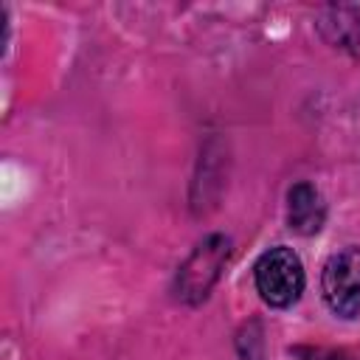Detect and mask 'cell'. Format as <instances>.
<instances>
[{
  "label": "cell",
  "instance_id": "7a4b0ae2",
  "mask_svg": "<svg viewBox=\"0 0 360 360\" xmlns=\"http://www.w3.org/2000/svg\"><path fill=\"white\" fill-rule=\"evenodd\" d=\"M228 256H231L228 236H222V233L205 236L188 253V259L177 270V281H174L177 298L186 301V304H200L211 292V287L217 284V278L222 276V267H225Z\"/></svg>",
  "mask_w": 360,
  "mask_h": 360
},
{
  "label": "cell",
  "instance_id": "3957f363",
  "mask_svg": "<svg viewBox=\"0 0 360 360\" xmlns=\"http://www.w3.org/2000/svg\"><path fill=\"white\" fill-rule=\"evenodd\" d=\"M321 292L338 318L360 315V248L346 245L335 250L321 270Z\"/></svg>",
  "mask_w": 360,
  "mask_h": 360
},
{
  "label": "cell",
  "instance_id": "5b68a950",
  "mask_svg": "<svg viewBox=\"0 0 360 360\" xmlns=\"http://www.w3.org/2000/svg\"><path fill=\"white\" fill-rule=\"evenodd\" d=\"M321 37L346 53H360V11L354 6H329L318 22Z\"/></svg>",
  "mask_w": 360,
  "mask_h": 360
},
{
  "label": "cell",
  "instance_id": "8992f818",
  "mask_svg": "<svg viewBox=\"0 0 360 360\" xmlns=\"http://www.w3.org/2000/svg\"><path fill=\"white\" fill-rule=\"evenodd\" d=\"M315 360H346V357H343V354H321V352H318Z\"/></svg>",
  "mask_w": 360,
  "mask_h": 360
},
{
  "label": "cell",
  "instance_id": "277c9868",
  "mask_svg": "<svg viewBox=\"0 0 360 360\" xmlns=\"http://www.w3.org/2000/svg\"><path fill=\"white\" fill-rule=\"evenodd\" d=\"M326 222V200L309 180H298L287 188V228L298 236H312Z\"/></svg>",
  "mask_w": 360,
  "mask_h": 360
},
{
  "label": "cell",
  "instance_id": "6da1fadb",
  "mask_svg": "<svg viewBox=\"0 0 360 360\" xmlns=\"http://www.w3.org/2000/svg\"><path fill=\"white\" fill-rule=\"evenodd\" d=\"M253 284H256L259 298L267 307L273 309L292 307L301 298L304 284H307L301 256L287 245L267 248L253 264Z\"/></svg>",
  "mask_w": 360,
  "mask_h": 360
}]
</instances>
